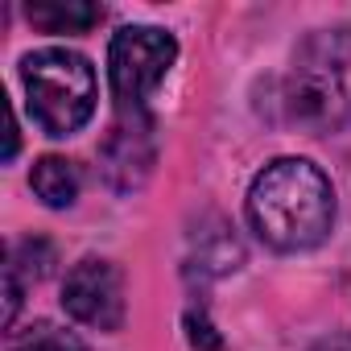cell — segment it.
Masks as SVG:
<instances>
[{
  "instance_id": "6da1fadb",
  "label": "cell",
  "mask_w": 351,
  "mask_h": 351,
  "mask_svg": "<svg viewBox=\"0 0 351 351\" xmlns=\"http://www.w3.org/2000/svg\"><path fill=\"white\" fill-rule=\"evenodd\" d=\"M248 223L277 252L318 248L335 228L330 178L306 157L269 161L248 186Z\"/></svg>"
},
{
  "instance_id": "7a4b0ae2",
  "label": "cell",
  "mask_w": 351,
  "mask_h": 351,
  "mask_svg": "<svg viewBox=\"0 0 351 351\" xmlns=\"http://www.w3.org/2000/svg\"><path fill=\"white\" fill-rule=\"evenodd\" d=\"M285 104L310 132H339L351 124V25L318 29L298 46Z\"/></svg>"
},
{
  "instance_id": "3957f363",
  "label": "cell",
  "mask_w": 351,
  "mask_h": 351,
  "mask_svg": "<svg viewBox=\"0 0 351 351\" xmlns=\"http://www.w3.org/2000/svg\"><path fill=\"white\" fill-rule=\"evenodd\" d=\"M34 120L50 136L79 132L95 112V71L75 50H38L21 62Z\"/></svg>"
},
{
  "instance_id": "277c9868",
  "label": "cell",
  "mask_w": 351,
  "mask_h": 351,
  "mask_svg": "<svg viewBox=\"0 0 351 351\" xmlns=\"http://www.w3.org/2000/svg\"><path fill=\"white\" fill-rule=\"evenodd\" d=\"M173 58H178V42L157 25H128L112 38L108 75H112L120 120H149L145 99L161 87Z\"/></svg>"
},
{
  "instance_id": "5b68a950",
  "label": "cell",
  "mask_w": 351,
  "mask_h": 351,
  "mask_svg": "<svg viewBox=\"0 0 351 351\" xmlns=\"http://www.w3.org/2000/svg\"><path fill=\"white\" fill-rule=\"evenodd\" d=\"M62 306L83 326L120 330V322H124V281H120V269L112 261H99V256L79 261L66 273Z\"/></svg>"
},
{
  "instance_id": "8992f818",
  "label": "cell",
  "mask_w": 351,
  "mask_h": 351,
  "mask_svg": "<svg viewBox=\"0 0 351 351\" xmlns=\"http://www.w3.org/2000/svg\"><path fill=\"white\" fill-rule=\"evenodd\" d=\"M25 17L46 34H87L104 17V9L91 5V0H38V5L25 9Z\"/></svg>"
},
{
  "instance_id": "52a82bcc",
  "label": "cell",
  "mask_w": 351,
  "mask_h": 351,
  "mask_svg": "<svg viewBox=\"0 0 351 351\" xmlns=\"http://www.w3.org/2000/svg\"><path fill=\"white\" fill-rule=\"evenodd\" d=\"M29 186H34V195H38L46 207H71V203L79 199L83 178H79V165H75V161L50 153V157H42V161L34 165Z\"/></svg>"
},
{
  "instance_id": "ba28073f",
  "label": "cell",
  "mask_w": 351,
  "mask_h": 351,
  "mask_svg": "<svg viewBox=\"0 0 351 351\" xmlns=\"http://www.w3.org/2000/svg\"><path fill=\"white\" fill-rule=\"evenodd\" d=\"M244 252H240V240L228 232V228H215V232H203L199 236V252H195V265L203 277H219V273H232L240 269Z\"/></svg>"
},
{
  "instance_id": "9c48e42d",
  "label": "cell",
  "mask_w": 351,
  "mask_h": 351,
  "mask_svg": "<svg viewBox=\"0 0 351 351\" xmlns=\"http://www.w3.org/2000/svg\"><path fill=\"white\" fill-rule=\"evenodd\" d=\"M9 351H83L79 335L54 326V322H34L9 339Z\"/></svg>"
},
{
  "instance_id": "30bf717a",
  "label": "cell",
  "mask_w": 351,
  "mask_h": 351,
  "mask_svg": "<svg viewBox=\"0 0 351 351\" xmlns=\"http://www.w3.org/2000/svg\"><path fill=\"white\" fill-rule=\"evenodd\" d=\"M54 265V248L46 240H21L9 248V269L21 277V281H42Z\"/></svg>"
},
{
  "instance_id": "8fae6325",
  "label": "cell",
  "mask_w": 351,
  "mask_h": 351,
  "mask_svg": "<svg viewBox=\"0 0 351 351\" xmlns=\"http://www.w3.org/2000/svg\"><path fill=\"white\" fill-rule=\"evenodd\" d=\"M186 339H191V347H199V351H219V347H223V339L215 335V326L207 322L203 310H199V314H195V310L186 314Z\"/></svg>"
},
{
  "instance_id": "7c38bea8",
  "label": "cell",
  "mask_w": 351,
  "mask_h": 351,
  "mask_svg": "<svg viewBox=\"0 0 351 351\" xmlns=\"http://www.w3.org/2000/svg\"><path fill=\"white\" fill-rule=\"evenodd\" d=\"M314 351H351V335H330V339L314 343Z\"/></svg>"
}]
</instances>
